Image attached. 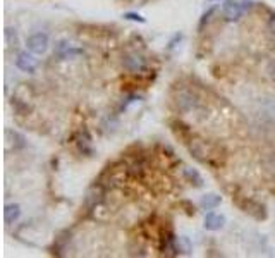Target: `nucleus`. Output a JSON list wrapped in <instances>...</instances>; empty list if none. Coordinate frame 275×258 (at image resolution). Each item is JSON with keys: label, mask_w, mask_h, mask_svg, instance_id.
I'll return each mask as SVG.
<instances>
[{"label": "nucleus", "mask_w": 275, "mask_h": 258, "mask_svg": "<svg viewBox=\"0 0 275 258\" xmlns=\"http://www.w3.org/2000/svg\"><path fill=\"white\" fill-rule=\"evenodd\" d=\"M189 153L194 157L198 162L201 164H207L210 167H220L226 160V155H224V150L219 147V145H214L210 141H205L201 138H194L191 136L189 141L186 143Z\"/></svg>", "instance_id": "1"}, {"label": "nucleus", "mask_w": 275, "mask_h": 258, "mask_svg": "<svg viewBox=\"0 0 275 258\" xmlns=\"http://www.w3.org/2000/svg\"><path fill=\"white\" fill-rule=\"evenodd\" d=\"M232 202H234L236 205L244 212V214L251 215L253 219L266 220V217H268L266 207L263 205V203L256 202V200L248 198V197H239V195H237V197H232Z\"/></svg>", "instance_id": "2"}, {"label": "nucleus", "mask_w": 275, "mask_h": 258, "mask_svg": "<svg viewBox=\"0 0 275 258\" xmlns=\"http://www.w3.org/2000/svg\"><path fill=\"white\" fill-rule=\"evenodd\" d=\"M33 97H35V91L30 85H26V83H21L19 86H16L14 93H12V105L16 107V110L18 112H28L30 110V103Z\"/></svg>", "instance_id": "3"}, {"label": "nucleus", "mask_w": 275, "mask_h": 258, "mask_svg": "<svg viewBox=\"0 0 275 258\" xmlns=\"http://www.w3.org/2000/svg\"><path fill=\"white\" fill-rule=\"evenodd\" d=\"M74 147H76L78 153H81L83 157H93L95 150L93 143H91V136L86 129H81L74 135Z\"/></svg>", "instance_id": "4"}, {"label": "nucleus", "mask_w": 275, "mask_h": 258, "mask_svg": "<svg viewBox=\"0 0 275 258\" xmlns=\"http://www.w3.org/2000/svg\"><path fill=\"white\" fill-rule=\"evenodd\" d=\"M122 66H124V69L131 74H143L148 68L147 60H145L141 55H138V53H129V55L124 57Z\"/></svg>", "instance_id": "5"}, {"label": "nucleus", "mask_w": 275, "mask_h": 258, "mask_svg": "<svg viewBox=\"0 0 275 258\" xmlns=\"http://www.w3.org/2000/svg\"><path fill=\"white\" fill-rule=\"evenodd\" d=\"M26 45L30 52L36 53V55H41V53H45L48 48V36L45 35V33H35V35H31L30 38H28Z\"/></svg>", "instance_id": "6"}, {"label": "nucleus", "mask_w": 275, "mask_h": 258, "mask_svg": "<svg viewBox=\"0 0 275 258\" xmlns=\"http://www.w3.org/2000/svg\"><path fill=\"white\" fill-rule=\"evenodd\" d=\"M16 68L19 71H23V73H35L36 68H38V60L35 59V55L28 52H19L18 55H16Z\"/></svg>", "instance_id": "7"}, {"label": "nucleus", "mask_w": 275, "mask_h": 258, "mask_svg": "<svg viewBox=\"0 0 275 258\" xmlns=\"http://www.w3.org/2000/svg\"><path fill=\"white\" fill-rule=\"evenodd\" d=\"M26 147V138H24L21 133L14 131V129H6V150L11 152H18V150H23Z\"/></svg>", "instance_id": "8"}, {"label": "nucleus", "mask_w": 275, "mask_h": 258, "mask_svg": "<svg viewBox=\"0 0 275 258\" xmlns=\"http://www.w3.org/2000/svg\"><path fill=\"white\" fill-rule=\"evenodd\" d=\"M81 50L74 48L69 41L65 40H60L55 43V48H53V55H57L59 59H73V57H78L81 55Z\"/></svg>", "instance_id": "9"}, {"label": "nucleus", "mask_w": 275, "mask_h": 258, "mask_svg": "<svg viewBox=\"0 0 275 258\" xmlns=\"http://www.w3.org/2000/svg\"><path fill=\"white\" fill-rule=\"evenodd\" d=\"M243 6L236 0H224L222 4V12H224V18L227 21H237L243 16Z\"/></svg>", "instance_id": "10"}, {"label": "nucleus", "mask_w": 275, "mask_h": 258, "mask_svg": "<svg viewBox=\"0 0 275 258\" xmlns=\"http://www.w3.org/2000/svg\"><path fill=\"white\" fill-rule=\"evenodd\" d=\"M224 226H226V217L222 214H215V212H208L205 215V222H203V227L207 231H220Z\"/></svg>", "instance_id": "11"}, {"label": "nucleus", "mask_w": 275, "mask_h": 258, "mask_svg": "<svg viewBox=\"0 0 275 258\" xmlns=\"http://www.w3.org/2000/svg\"><path fill=\"white\" fill-rule=\"evenodd\" d=\"M176 103H177V107L181 110H193L194 107H196V100H194L193 97V93L191 91H181V93L177 95V100H176Z\"/></svg>", "instance_id": "12"}, {"label": "nucleus", "mask_w": 275, "mask_h": 258, "mask_svg": "<svg viewBox=\"0 0 275 258\" xmlns=\"http://www.w3.org/2000/svg\"><path fill=\"white\" fill-rule=\"evenodd\" d=\"M220 203H222V197H219V195H215V193H207L199 198L198 205L201 210H214L220 205Z\"/></svg>", "instance_id": "13"}, {"label": "nucleus", "mask_w": 275, "mask_h": 258, "mask_svg": "<svg viewBox=\"0 0 275 258\" xmlns=\"http://www.w3.org/2000/svg\"><path fill=\"white\" fill-rule=\"evenodd\" d=\"M19 215H21V205H18V203H11V205H6V209H4V220H6L7 226L14 224L19 219Z\"/></svg>", "instance_id": "14"}, {"label": "nucleus", "mask_w": 275, "mask_h": 258, "mask_svg": "<svg viewBox=\"0 0 275 258\" xmlns=\"http://www.w3.org/2000/svg\"><path fill=\"white\" fill-rule=\"evenodd\" d=\"M184 179L191 186H194V188H203V184H205L201 174L193 167H184Z\"/></svg>", "instance_id": "15"}, {"label": "nucleus", "mask_w": 275, "mask_h": 258, "mask_svg": "<svg viewBox=\"0 0 275 258\" xmlns=\"http://www.w3.org/2000/svg\"><path fill=\"white\" fill-rule=\"evenodd\" d=\"M170 129H172V133L176 135V138H181L182 141H184V143L189 141L191 131L182 122H179V120H172V122H170Z\"/></svg>", "instance_id": "16"}, {"label": "nucleus", "mask_w": 275, "mask_h": 258, "mask_svg": "<svg viewBox=\"0 0 275 258\" xmlns=\"http://www.w3.org/2000/svg\"><path fill=\"white\" fill-rule=\"evenodd\" d=\"M71 239V234L69 231H64L59 238H55V243H53V248H52V253L53 255H62V251L65 249V244L67 241Z\"/></svg>", "instance_id": "17"}, {"label": "nucleus", "mask_w": 275, "mask_h": 258, "mask_svg": "<svg viewBox=\"0 0 275 258\" xmlns=\"http://www.w3.org/2000/svg\"><path fill=\"white\" fill-rule=\"evenodd\" d=\"M263 170H265L266 174H268L270 177H275V153H270V155L265 157Z\"/></svg>", "instance_id": "18"}, {"label": "nucleus", "mask_w": 275, "mask_h": 258, "mask_svg": "<svg viewBox=\"0 0 275 258\" xmlns=\"http://www.w3.org/2000/svg\"><path fill=\"white\" fill-rule=\"evenodd\" d=\"M18 33L16 30H12V28H6V43L9 45V47H16L18 45Z\"/></svg>", "instance_id": "19"}, {"label": "nucleus", "mask_w": 275, "mask_h": 258, "mask_svg": "<svg viewBox=\"0 0 275 258\" xmlns=\"http://www.w3.org/2000/svg\"><path fill=\"white\" fill-rule=\"evenodd\" d=\"M215 9H217L215 6H214V7H210V9H208V11L205 12V14L201 16V19H199V24H198V31H201L203 28H205V24L208 23V21H210V18H212V16H214Z\"/></svg>", "instance_id": "20"}, {"label": "nucleus", "mask_w": 275, "mask_h": 258, "mask_svg": "<svg viewBox=\"0 0 275 258\" xmlns=\"http://www.w3.org/2000/svg\"><path fill=\"white\" fill-rule=\"evenodd\" d=\"M177 249L179 251H182V253H189V241H187L186 236H179L177 238Z\"/></svg>", "instance_id": "21"}, {"label": "nucleus", "mask_w": 275, "mask_h": 258, "mask_svg": "<svg viewBox=\"0 0 275 258\" xmlns=\"http://www.w3.org/2000/svg\"><path fill=\"white\" fill-rule=\"evenodd\" d=\"M124 18H126L127 21H134V23H140V24L147 23V19H145L143 16L136 14V12H126V14H124Z\"/></svg>", "instance_id": "22"}, {"label": "nucleus", "mask_w": 275, "mask_h": 258, "mask_svg": "<svg viewBox=\"0 0 275 258\" xmlns=\"http://www.w3.org/2000/svg\"><path fill=\"white\" fill-rule=\"evenodd\" d=\"M266 73H268L270 80L275 81V62H272V64L268 66V69H266Z\"/></svg>", "instance_id": "23"}, {"label": "nucleus", "mask_w": 275, "mask_h": 258, "mask_svg": "<svg viewBox=\"0 0 275 258\" xmlns=\"http://www.w3.org/2000/svg\"><path fill=\"white\" fill-rule=\"evenodd\" d=\"M268 31L275 36V14L268 19Z\"/></svg>", "instance_id": "24"}]
</instances>
